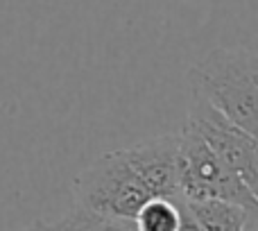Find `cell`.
Returning <instances> with one entry per match:
<instances>
[{
    "mask_svg": "<svg viewBox=\"0 0 258 231\" xmlns=\"http://www.w3.org/2000/svg\"><path fill=\"white\" fill-rule=\"evenodd\" d=\"M179 193L190 200L233 202L258 215V197L188 123L179 132Z\"/></svg>",
    "mask_w": 258,
    "mask_h": 231,
    "instance_id": "obj_3",
    "label": "cell"
},
{
    "mask_svg": "<svg viewBox=\"0 0 258 231\" xmlns=\"http://www.w3.org/2000/svg\"><path fill=\"white\" fill-rule=\"evenodd\" d=\"M186 123L206 141V145L231 168L258 197V138L238 127L209 100L192 93V104Z\"/></svg>",
    "mask_w": 258,
    "mask_h": 231,
    "instance_id": "obj_4",
    "label": "cell"
},
{
    "mask_svg": "<svg viewBox=\"0 0 258 231\" xmlns=\"http://www.w3.org/2000/svg\"><path fill=\"white\" fill-rule=\"evenodd\" d=\"M181 211V229L197 231H240L258 227V215L249 209L224 200H190V197L172 195Z\"/></svg>",
    "mask_w": 258,
    "mask_h": 231,
    "instance_id": "obj_6",
    "label": "cell"
},
{
    "mask_svg": "<svg viewBox=\"0 0 258 231\" xmlns=\"http://www.w3.org/2000/svg\"><path fill=\"white\" fill-rule=\"evenodd\" d=\"M122 154L152 195L172 197L179 193V132L143 141Z\"/></svg>",
    "mask_w": 258,
    "mask_h": 231,
    "instance_id": "obj_5",
    "label": "cell"
},
{
    "mask_svg": "<svg viewBox=\"0 0 258 231\" xmlns=\"http://www.w3.org/2000/svg\"><path fill=\"white\" fill-rule=\"evenodd\" d=\"M54 227L57 229H134L132 224H127V222L102 218V215H95V213H89V211L77 209V206H73L71 215L59 220Z\"/></svg>",
    "mask_w": 258,
    "mask_h": 231,
    "instance_id": "obj_8",
    "label": "cell"
},
{
    "mask_svg": "<svg viewBox=\"0 0 258 231\" xmlns=\"http://www.w3.org/2000/svg\"><path fill=\"white\" fill-rule=\"evenodd\" d=\"M138 231H181V211L172 197L152 195L134 215Z\"/></svg>",
    "mask_w": 258,
    "mask_h": 231,
    "instance_id": "obj_7",
    "label": "cell"
},
{
    "mask_svg": "<svg viewBox=\"0 0 258 231\" xmlns=\"http://www.w3.org/2000/svg\"><path fill=\"white\" fill-rule=\"evenodd\" d=\"M192 93L258 138V50L215 48L188 73Z\"/></svg>",
    "mask_w": 258,
    "mask_h": 231,
    "instance_id": "obj_1",
    "label": "cell"
},
{
    "mask_svg": "<svg viewBox=\"0 0 258 231\" xmlns=\"http://www.w3.org/2000/svg\"><path fill=\"white\" fill-rule=\"evenodd\" d=\"M73 195H75L77 209L109 220H118V222H127L136 229L134 215L138 213L143 202L152 197V193L132 170L120 150L107 152L98 156L91 165H86L75 177Z\"/></svg>",
    "mask_w": 258,
    "mask_h": 231,
    "instance_id": "obj_2",
    "label": "cell"
}]
</instances>
